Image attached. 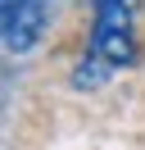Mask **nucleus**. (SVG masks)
I'll list each match as a JSON object with an SVG mask.
<instances>
[{"instance_id":"1","label":"nucleus","mask_w":145,"mask_h":150,"mask_svg":"<svg viewBox=\"0 0 145 150\" xmlns=\"http://www.w3.org/2000/svg\"><path fill=\"white\" fill-rule=\"evenodd\" d=\"M136 14H141V0H91L86 55L72 73L77 91H95L100 82L136 64V55H141L136 50Z\"/></svg>"},{"instance_id":"2","label":"nucleus","mask_w":145,"mask_h":150,"mask_svg":"<svg viewBox=\"0 0 145 150\" xmlns=\"http://www.w3.org/2000/svg\"><path fill=\"white\" fill-rule=\"evenodd\" d=\"M50 0H0V50L23 55L45 37Z\"/></svg>"}]
</instances>
